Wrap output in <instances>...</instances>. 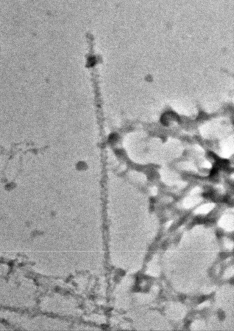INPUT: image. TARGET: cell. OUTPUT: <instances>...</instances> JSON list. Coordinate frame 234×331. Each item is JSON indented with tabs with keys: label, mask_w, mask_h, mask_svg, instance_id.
I'll return each mask as SVG.
<instances>
[{
	"label": "cell",
	"mask_w": 234,
	"mask_h": 331,
	"mask_svg": "<svg viewBox=\"0 0 234 331\" xmlns=\"http://www.w3.org/2000/svg\"><path fill=\"white\" fill-rule=\"evenodd\" d=\"M220 223L221 224V226H223L224 227V228H226L227 230L232 229V227H233V221L232 220L231 218L227 217L224 218L223 220L221 219V222H220Z\"/></svg>",
	"instance_id": "6da1fadb"
},
{
	"label": "cell",
	"mask_w": 234,
	"mask_h": 331,
	"mask_svg": "<svg viewBox=\"0 0 234 331\" xmlns=\"http://www.w3.org/2000/svg\"><path fill=\"white\" fill-rule=\"evenodd\" d=\"M212 204H206L202 207L199 208L197 210H196V212L197 213H208L210 210L212 209Z\"/></svg>",
	"instance_id": "7a4b0ae2"
}]
</instances>
